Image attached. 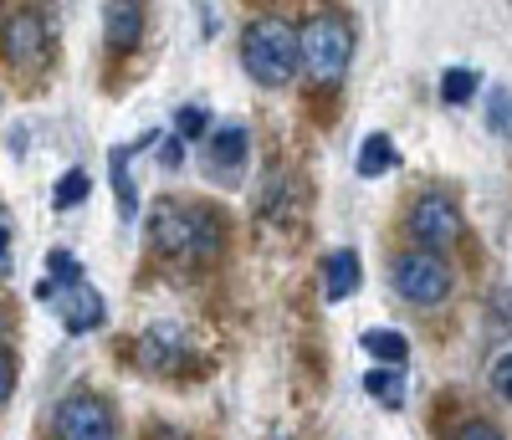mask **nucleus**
<instances>
[{
    "instance_id": "25",
    "label": "nucleus",
    "mask_w": 512,
    "mask_h": 440,
    "mask_svg": "<svg viewBox=\"0 0 512 440\" xmlns=\"http://www.w3.org/2000/svg\"><path fill=\"white\" fill-rule=\"evenodd\" d=\"M456 440H502V435H497L487 420H472V425H461V430H456Z\"/></svg>"
},
{
    "instance_id": "14",
    "label": "nucleus",
    "mask_w": 512,
    "mask_h": 440,
    "mask_svg": "<svg viewBox=\"0 0 512 440\" xmlns=\"http://www.w3.org/2000/svg\"><path fill=\"white\" fill-rule=\"evenodd\" d=\"M395 164H400V154H395V139L390 134H369L364 139V149H359V174H364V180H374V174L395 169Z\"/></svg>"
},
{
    "instance_id": "2",
    "label": "nucleus",
    "mask_w": 512,
    "mask_h": 440,
    "mask_svg": "<svg viewBox=\"0 0 512 440\" xmlns=\"http://www.w3.org/2000/svg\"><path fill=\"white\" fill-rule=\"evenodd\" d=\"M149 241L159 256H205L216 246V215L200 205H180V200H154L149 210Z\"/></svg>"
},
{
    "instance_id": "7",
    "label": "nucleus",
    "mask_w": 512,
    "mask_h": 440,
    "mask_svg": "<svg viewBox=\"0 0 512 440\" xmlns=\"http://www.w3.org/2000/svg\"><path fill=\"white\" fill-rule=\"evenodd\" d=\"M134 359H139L144 374H180V369L190 364V338H185V328H175V323H154V328L139 333Z\"/></svg>"
},
{
    "instance_id": "27",
    "label": "nucleus",
    "mask_w": 512,
    "mask_h": 440,
    "mask_svg": "<svg viewBox=\"0 0 512 440\" xmlns=\"http://www.w3.org/2000/svg\"><path fill=\"white\" fill-rule=\"evenodd\" d=\"M159 440H180V435H169V430H164V435H159Z\"/></svg>"
},
{
    "instance_id": "11",
    "label": "nucleus",
    "mask_w": 512,
    "mask_h": 440,
    "mask_svg": "<svg viewBox=\"0 0 512 440\" xmlns=\"http://www.w3.org/2000/svg\"><path fill=\"white\" fill-rule=\"evenodd\" d=\"M359 256L354 251H333L328 261H323V292H328V302H344V297H354L359 292Z\"/></svg>"
},
{
    "instance_id": "21",
    "label": "nucleus",
    "mask_w": 512,
    "mask_h": 440,
    "mask_svg": "<svg viewBox=\"0 0 512 440\" xmlns=\"http://www.w3.org/2000/svg\"><path fill=\"white\" fill-rule=\"evenodd\" d=\"M492 389H497V394H502V400L512 405V343H507V348H502V354L492 359Z\"/></svg>"
},
{
    "instance_id": "3",
    "label": "nucleus",
    "mask_w": 512,
    "mask_h": 440,
    "mask_svg": "<svg viewBox=\"0 0 512 440\" xmlns=\"http://www.w3.org/2000/svg\"><path fill=\"white\" fill-rule=\"evenodd\" d=\"M354 57V26L338 11H318L303 26V67L313 82H338Z\"/></svg>"
},
{
    "instance_id": "4",
    "label": "nucleus",
    "mask_w": 512,
    "mask_h": 440,
    "mask_svg": "<svg viewBox=\"0 0 512 440\" xmlns=\"http://www.w3.org/2000/svg\"><path fill=\"white\" fill-rule=\"evenodd\" d=\"M395 287L415 307H436L451 292V267L436 251H405V256H395Z\"/></svg>"
},
{
    "instance_id": "26",
    "label": "nucleus",
    "mask_w": 512,
    "mask_h": 440,
    "mask_svg": "<svg viewBox=\"0 0 512 440\" xmlns=\"http://www.w3.org/2000/svg\"><path fill=\"white\" fill-rule=\"evenodd\" d=\"M11 154H26V128H11Z\"/></svg>"
},
{
    "instance_id": "16",
    "label": "nucleus",
    "mask_w": 512,
    "mask_h": 440,
    "mask_svg": "<svg viewBox=\"0 0 512 440\" xmlns=\"http://www.w3.org/2000/svg\"><path fill=\"white\" fill-rule=\"evenodd\" d=\"M364 389L374 394L379 405H390V410L405 405V374H400V369H384V364L369 369V374H364Z\"/></svg>"
},
{
    "instance_id": "12",
    "label": "nucleus",
    "mask_w": 512,
    "mask_h": 440,
    "mask_svg": "<svg viewBox=\"0 0 512 440\" xmlns=\"http://www.w3.org/2000/svg\"><path fill=\"white\" fill-rule=\"evenodd\" d=\"M103 31L118 52H128L144 36V6H103Z\"/></svg>"
},
{
    "instance_id": "1",
    "label": "nucleus",
    "mask_w": 512,
    "mask_h": 440,
    "mask_svg": "<svg viewBox=\"0 0 512 440\" xmlns=\"http://www.w3.org/2000/svg\"><path fill=\"white\" fill-rule=\"evenodd\" d=\"M241 62L251 82H262V87L292 82V72L303 67V31H292L287 16H256L241 36Z\"/></svg>"
},
{
    "instance_id": "23",
    "label": "nucleus",
    "mask_w": 512,
    "mask_h": 440,
    "mask_svg": "<svg viewBox=\"0 0 512 440\" xmlns=\"http://www.w3.org/2000/svg\"><path fill=\"white\" fill-rule=\"evenodd\" d=\"M16 394V354L6 348V354H0V400H11Z\"/></svg>"
},
{
    "instance_id": "17",
    "label": "nucleus",
    "mask_w": 512,
    "mask_h": 440,
    "mask_svg": "<svg viewBox=\"0 0 512 440\" xmlns=\"http://www.w3.org/2000/svg\"><path fill=\"white\" fill-rule=\"evenodd\" d=\"M477 87H482V77H477L472 67H451V72L441 77V103L461 108V103H472V98H477Z\"/></svg>"
},
{
    "instance_id": "5",
    "label": "nucleus",
    "mask_w": 512,
    "mask_h": 440,
    "mask_svg": "<svg viewBox=\"0 0 512 440\" xmlns=\"http://www.w3.org/2000/svg\"><path fill=\"white\" fill-rule=\"evenodd\" d=\"M410 236L420 241V251H441V246H451L456 236H461V210H456V200L451 195H441V190H425L415 205H410Z\"/></svg>"
},
{
    "instance_id": "22",
    "label": "nucleus",
    "mask_w": 512,
    "mask_h": 440,
    "mask_svg": "<svg viewBox=\"0 0 512 440\" xmlns=\"http://www.w3.org/2000/svg\"><path fill=\"white\" fill-rule=\"evenodd\" d=\"M205 123H210V118H205V108H200V103H190V108H180V113H175L180 139H200V134H205Z\"/></svg>"
},
{
    "instance_id": "18",
    "label": "nucleus",
    "mask_w": 512,
    "mask_h": 440,
    "mask_svg": "<svg viewBox=\"0 0 512 440\" xmlns=\"http://www.w3.org/2000/svg\"><path fill=\"white\" fill-rule=\"evenodd\" d=\"M88 190H93L88 169H67L62 180H57V190H52V205H57V210H72V205L88 200Z\"/></svg>"
},
{
    "instance_id": "13",
    "label": "nucleus",
    "mask_w": 512,
    "mask_h": 440,
    "mask_svg": "<svg viewBox=\"0 0 512 440\" xmlns=\"http://www.w3.org/2000/svg\"><path fill=\"white\" fill-rule=\"evenodd\" d=\"M359 348H364V354H374L384 369H400V364L410 359V343H405V333H395V328H369V333L359 338Z\"/></svg>"
},
{
    "instance_id": "8",
    "label": "nucleus",
    "mask_w": 512,
    "mask_h": 440,
    "mask_svg": "<svg viewBox=\"0 0 512 440\" xmlns=\"http://www.w3.org/2000/svg\"><path fill=\"white\" fill-rule=\"evenodd\" d=\"M52 287H57V282H52ZM103 313H108V302H103V292L88 287V282H72V287L57 292V318H62L67 333H93V328L103 323Z\"/></svg>"
},
{
    "instance_id": "24",
    "label": "nucleus",
    "mask_w": 512,
    "mask_h": 440,
    "mask_svg": "<svg viewBox=\"0 0 512 440\" xmlns=\"http://www.w3.org/2000/svg\"><path fill=\"white\" fill-rule=\"evenodd\" d=\"M492 323L497 328H512V292H497L492 297Z\"/></svg>"
},
{
    "instance_id": "15",
    "label": "nucleus",
    "mask_w": 512,
    "mask_h": 440,
    "mask_svg": "<svg viewBox=\"0 0 512 440\" xmlns=\"http://www.w3.org/2000/svg\"><path fill=\"white\" fill-rule=\"evenodd\" d=\"M128 159H134V149H113L108 169H113V190H118V215L134 220L139 215V195H134V180H128Z\"/></svg>"
},
{
    "instance_id": "20",
    "label": "nucleus",
    "mask_w": 512,
    "mask_h": 440,
    "mask_svg": "<svg viewBox=\"0 0 512 440\" xmlns=\"http://www.w3.org/2000/svg\"><path fill=\"white\" fill-rule=\"evenodd\" d=\"M47 272H52V282H62V287L82 282V267H77L72 251H52V256H47Z\"/></svg>"
},
{
    "instance_id": "19",
    "label": "nucleus",
    "mask_w": 512,
    "mask_h": 440,
    "mask_svg": "<svg viewBox=\"0 0 512 440\" xmlns=\"http://www.w3.org/2000/svg\"><path fill=\"white\" fill-rule=\"evenodd\" d=\"M487 128L502 139H512V93L507 87H497V93L487 98Z\"/></svg>"
},
{
    "instance_id": "6",
    "label": "nucleus",
    "mask_w": 512,
    "mask_h": 440,
    "mask_svg": "<svg viewBox=\"0 0 512 440\" xmlns=\"http://www.w3.org/2000/svg\"><path fill=\"white\" fill-rule=\"evenodd\" d=\"M52 430L57 440H113V410L98 394H72V400L57 405Z\"/></svg>"
},
{
    "instance_id": "9",
    "label": "nucleus",
    "mask_w": 512,
    "mask_h": 440,
    "mask_svg": "<svg viewBox=\"0 0 512 440\" xmlns=\"http://www.w3.org/2000/svg\"><path fill=\"white\" fill-rule=\"evenodd\" d=\"M47 57V26L36 11H11L6 16V62L11 67H31Z\"/></svg>"
},
{
    "instance_id": "10",
    "label": "nucleus",
    "mask_w": 512,
    "mask_h": 440,
    "mask_svg": "<svg viewBox=\"0 0 512 440\" xmlns=\"http://www.w3.org/2000/svg\"><path fill=\"white\" fill-rule=\"evenodd\" d=\"M246 149H251V139H246L241 123L216 128V134H210V144H205V169H210V180H236L241 164H246Z\"/></svg>"
}]
</instances>
